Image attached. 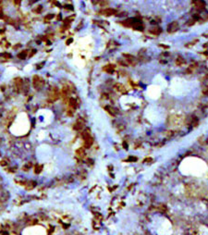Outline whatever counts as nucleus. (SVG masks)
I'll return each instance as SVG.
<instances>
[{
	"label": "nucleus",
	"mask_w": 208,
	"mask_h": 235,
	"mask_svg": "<svg viewBox=\"0 0 208 235\" xmlns=\"http://www.w3.org/2000/svg\"><path fill=\"white\" fill-rule=\"evenodd\" d=\"M73 113H74V109H68V111H67V115L69 117H71L73 115Z\"/></svg>",
	"instance_id": "26"
},
{
	"label": "nucleus",
	"mask_w": 208,
	"mask_h": 235,
	"mask_svg": "<svg viewBox=\"0 0 208 235\" xmlns=\"http://www.w3.org/2000/svg\"><path fill=\"white\" fill-rule=\"evenodd\" d=\"M115 88H116V90H118L119 92H122V93L126 92V91H125V88H124V86H123L122 84H120V83H117V84L115 85Z\"/></svg>",
	"instance_id": "16"
},
{
	"label": "nucleus",
	"mask_w": 208,
	"mask_h": 235,
	"mask_svg": "<svg viewBox=\"0 0 208 235\" xmlns=\"http://www.w3.org/2000/svg\"><path fill=\"white\" fill-rule=\"evenodd\" d=\"M65 8L69 9V10H73V6L72 5H65Z\"/></svg>",
	"instance_id": "27"
},
{
	"label": "nucleus",
	"mask_w": 208,
	"mask_h": 235,
	"mask_svg": "<svg viewBox=\"0 0 208 235\" xmlns=\"http://www.w3.org/2000/svg\"><path fill=\"white\" fill-rule=\"evenodd\" d=\"M19 47H21V44H17L16 45L13 46V48H14V49H18V48H19Z\"/></svg>",
	"instance_id": "31"
},
{
	"label": "nucleus",
	"mask_w": 208,
	"mask_h": 235,
	"mask_svg": "<svg viewBox=\"0 0 208 235\" xmlns=\"http://www.w3.org/2000/svg\"><path fill=\"white\" fill-rule=\"evenodd\" d=\"M193 4H196L197 8H200V9H204V3L203 1H195V2H193Z\"/></svg>",
	"instance_id": "14"
},
{
	"label": "nucleus",
	"mask_w": 208,
	"mask_h": 235,
	"mask_svg": "<svg viewBox=\"0 0 208 235\" xmlns=\"http://www.w3.org/2000/svg\"><path fill=\"white\" fill-rule=\"evenodd\" d=\"M27 55H28V51L24 50V51H21L19 54H18V58L19 59H25L27 58Z\"/></svg>",
	"instance_id": "11"
},
{
	"label": "nucleus",
	"mask_w": 208,
	"mask_h": 235,
	"mask_svg": "<svg viewBox=\"0 0 208 235\" xmlns=\"http://www.w3.org/2000/svg\"><path fill=\"white\" fill-rule=\"evenodd\" d=\"M8 164V161H7L6 159H3L0 161V166H2V167H6Z\"/></svg>",
	"instance_id": "25"
},
{
	"label": "nucleus",
	"mask_w": 208,
	"mask_h": 235,
	"mask_svg": "<svg viewBox=\"0 0 208 235\" xmlns=\"http://www.w3.org/2000/svg\"><path fill=\"white\" fill-rule=\"evenodd\" d=\"M69 106H70L73 109L76 108V106H77V101H76L75 98H69Z\"/></svg>",
	"instance_id": "17"
},
{
	"label": "nucleus",
	"mask_w": 208,
	"mask_h": 235,
	"mask_svg": "<svg viewBox=\"0 0 208 235\" xmlns=\"http://www.w3.org/2000/svg\"><path fill=\"white\" fill-rule=\"evenodd\" d=\"M43 169V166L42 165H36L34 167V173L35 174H39Z\"/></svg>",
	"instance_id": "15"
},
{
	"label": "nucleus",
	"mask_w": 208,
	"mask_h": 235,
	"mask_svg": "<svg viewBox=\"0 0 208 235\" xmlns=\"http://www.w3.org/2000/svg\"><path fill=\"white\" fill-rule=\"evenodd\" d=\"M72 42H73V39H72V38H69V39H68V40H67V42H66V44H68V45H69V44H71V43H72Z\"/></svg>",
	"instance_id": "29"
},
{
	"label": "nucleus",
	"mask_w": 208,
	"mask_h": 235,
	"mask_svg": "<svg viewBox=\"0 0 208 235\" xmlns=\"http://www.w3.org/2000/svg\"><path fill=\"white\" fill-rule=\"evenodd\" d=\"M35 186H36V181H33V180L27 181L26 184H25V188H26L27 190H32Z\"/></svg>",
	"instance_id": "6"
},
{
	"label": "nucleus",
	"mask_w": 208,
	"mask_h": 235,
	"mask_svg": "<svg viewBox=\"0 0 208 235\" xmlns=\"http://www.w3.org/2000/svg\"><path fill=\"white\" fill-rule=\"evenodd\" d=\"M117 11L115 9H113V8H106V9L103 10V14L105 15V16H111V15H113Z\"/></svg>",
	"instance_id": "9"
},
{
	"label": "nucleus",
	"mask_w": 208,
	"mask_h": 235,
	"mask_svg": "<svg viewBox=\"0 0 208 235\" xmlns=\"http://www.w3.org/2000/svg\"><path fill=\"white\" fill-rule=\"evenodd\" d=\"M31 166H32V165H31V163H27L25 166H23V167H22V169H23L24 171H28L31 168Z\"/></svg>",
	"instance_id": "20"
},
{
	"label": "nucleus",
	"mask_w": 208,
	"mask_h": 235,
	"mask_svg": "<svg viewBox=\"0 0 208 235\" xmlns=\"http://www.w3.org/2000/svg\"><path fill=\"white\" fill-rule=\"evenodd\" d=\"M160 46H162L164 48H168V46H166V45H164V44H160Z\"/></svg>",
	"instance_id": "36"
},
{
	"label": "nucleus",
	"mask_w": 208,
	"mask_h": 235,
	"mask_svg": "<svg viewBox=\"0 0 208 235\" xmlns=\"http://www.w3.org/2000/svg\"><path fill=\"white\" fill-rule=\"evenodd\" d=\"M176 63H177V65H182V64L185 63V60L182 59V58L178 57V59H177V60H176Z\"/></svg>",
	"instance_id": "21"
},
{
	"label": "nucleus",
	"mask_w": 208,
	"mask_h": 235,
	"mask_svg": "<svg viewBox=\"0 0 208 235\" xmlns=\"http://www.w3.org/2000/svg\"><path fill=\"white\" fill-rule=\"evenodd\" d=\"M123 56L126 58V59L128 60V62H129V63H131V64L132 63V61L134 60V57L133 56H131V55H129V54H124Z\"/></svg>",
	"instance_id": "18"
},
{
	"label": "nucleus",
	"mask_w": 208,
	"mask_h": 235,
	"mask_svg": "<svg viewBox=\"0 0 208 235\" xmlns=\"http://www.w3.org/2000/svg\"><path fill=\"white\" fill-rule=\"evenodd\" d=\"M151 32L154 33V34H159L160 32H162V30H161V28H159V27H156V28H154V30H152Z\"/></svg>",
	"instance_id": "19"
},
{
	"label": "nucleus",
	"mask_w": 208,
	"mask_h": 235,
	"mask_svg": "<svg viewBox=\"0 0 208 235\" xmlns=\"http://www.w3.org/2000/svg\"><path fill=\"white\" fill-rule=\"evenodd\" d=\"M0 56H2V57L5 58V59H10V58H11V55H10L9 53H3V54H1Z\"/></svg>",
	"instance_id": "24"
},
{
	"label": "nucleus",
	"mask_w": 208,
	"mask_h": 235,
	"mask_svg": "<svg viewBox=\"0 0 208 235\" xmlns=\"http://www.w3.org/2000/svg\"><path fill=\"white\" fill-rule=\"evenodd\" d=\"M44 64H45L44 62L40 63V64H39V66H37V67H36V69H37V70H40V69H42V68L44 67Z\"/></svg>",
	"instance_id": "28"
},
{
	"label": "nucleus",
	"mask_w": 208,
	"mask_h": 235,
	"mask_svg": "<svg viewBox=\"0 0 208 235\" xmlns=\"http://www.w3.org/2000/svg\"><path fill=\"white\" fill-rule=\"evenodd\" d=\"M59 92L57 88H54L52 90L51 94H50V98H51V101H56L59 98Z\"/></svg>",
	"instance_id": "4"
},
{
	"label": "nucleus",
	"mask_w": 208,
	"mask_h": 235,
	"mask_svg": "<svg viewBox=\"0 0 208 235\" xmlns=\"http://www.w3.org/2000/svg\"><path fill=\"white\" fill-rule=\"evenodd\" d=\"M82 127H83V123L81 122V121H77L76 123L74 124V126H73V129L76 130V131H80V130H81L82 129Z\"/></svg>",
	"instance_id": "10"
},
{
	"label": "nucleus",
	"mask_w": 208,
	"mask_h": 235,
	"mask_svg": "<svg viewBox=\"0 0 208 235\" xmlns=\"http://www.w3.org/2000/svg\"><path fill=\"white\" fill-rule=\"evenodd\" d=\"M3 32V31H0V33H2Z\"/></svg>",
	"instance_id": "38"
},
{
	"label": "nucleus",
	"mask_w": 208,
	"mask_h": 235,
	"mask_svg": "<svg viewBox=\"0 0 208 235\" xmlns=\"http://www.w3.org/2000/svg\"><path fill=\"white\" fill-rule=\"evenodd\" d=\"M14 83H15V87L17 89V92H20V90L22 89V86H23V80L19 77L16 78L14 80Z\"/></svg>",
	"instance_id": "2"
},
{
	"label": "nucleus",
	"mask_w": 208,
	"mask_h": 235,
	"mask_svg": "<svg viewBox=\"0 0 208 235\" xmlns=\"http://www.w3.org/2000/svg\"><path fill=\"white\" fill-rule=\"evenodd\" d=\"M32 83H33V86L34 88L36 89H40L44 84H45V81L38 75H34L32 77Z\"/></svg>",
	"instance_id": "1"
},
{
	"label": "nucleus",
	"mask_w": 208,
	"mask_h": 235,
	"mask_svg": "<svg viewBox=\"0 0 208 235\" xmlns=\"http://www.w3.org/2000/svg\"><path fill=\"white\" fill-rule=\"evenodd\" d=\"M0 89H1L2 91H5V85H2V86H1V88H0Z\"/></svg>",
	"instance_id": "37"
},
{
	"label": "nucleus",
	"mask_w": 208,
	"mask_h": 235,
	"mask_svg": "<svg viewBox=\"0 0 208 235\" xmlns=\"http://www.w3.org/2000/svg\"><path fill=\"white\" fill-rule=\"evenodd\" d=\"M104 108H105V110H106L111 116H115L116 113H117V111H116L112 106H104Z\"/></svg>",
	"instance_id": "8"
},
{
	"label": "nucleus",
	"mask_w": 208,
	"mask_h": 235,
	"mask_svg": "<svg viewBox=\"0 0 208 235\" xmlns=\"http://www.w3.org/2000/svg\"><path fill=\"white\" fill-rule=\"evenodd\" d=\"M13 3H14V5H16V6H18V7H19V6L20 5V3H21V2H20V1H19V0H17V1H14Z\"/></svg>",
	"instance_id": "32"
},
{
	"label": "nucleus",
	"mask_w": 208,
	"mask_h": 235,
	"mask_svg": "<svg viewBox=\"0 0 208 235\" xmlns=\"http://www.w3.org/2000/svg\"><path fill=\"white\" fill-rule=\"evenodd\" d=\"M114 69H115V66L112 65V64H109V65H106L105 67L103 68L104 71H106L107 73H113L114 72Z\"/></svg>",
	"instance_id": "5"
},
{
	"label": "nucleus",
	"mask_w": 208,
	"mask_h": 235,
	"mask_svg": "<svg viewBox=\"0 0 208 235\" xmlns=\"http://www.w3.org/2000/svg\"><path fill=\"white\" fill-rule=\"evenodd\" d=\"M76 154H77V156L78 157H84L85 156V152H84V148H79L77 151H76Z\"/></svg>",
	"instance_id": "12"
},
{
	"label": "nucleus",
	"mask_w": 208,
	"mask_h": 235,
	"mask_svg": "<svg viewBox=\"0 0 208 235\" xmlns=\"http://www.w3.org/2000/svg\"><path fill=\"white\" fill-rule=\"evenodd\" d=\"M55 17V15L54 14H48L46 15L45 17V20H52L53 18Z\"/></svg>",
	"instance_id": "23"
},
{
	"label": "nucleus",
	"mask_w": 208,
	"mask_h": 235,
	"mask_svg": "<svg viewBox=\"0 0 208 235\" xmlns=\"http://www.w3.org/2000/svg\"><path fill=\"white\" fill-rule=\"evenodd\" d=\"M35 53H36V50H35V49H32V51H31V53H30L29 57H30V58H31V57H32V56H33V55H34Z\"/></svg>",
	"instance_id": "30"
},
{
	"label": "nucleus",
	"mask_w": 208,
	"mask_h": 235,
	"mask_svg": "<svg viewBox=\"0 0 208 235\" xmlns=\"http://www.w3.org/2000/svg\"><path fill=\"white\" fill-rule=\"evenodd\" d=\"M193 18H194V19H196V20H199V19H200V16L196 14V15H194V16H193Z\"/></svg>",
	"instance_id": "33"
},
{
	"label": "nucleus",
	"mask_w": 208,
	"mask_h": 235,
	"mask_svg": "<svg viewBox=\"0 0 208 235\" xmlns=\"http://www.w3.org/2000/svg\"><path fill=\"white\" fill-rule=\"evenodd\" d=\"M132 27H133L135 30H138V31H143V30H144V26H143L142 23H140V22L135 23Z\"/></svg>",
	"instance_id": "13"
},
{
	"label": "nucleus",
	"mask_w": 208,
	"mask_h": 235,
	"mask_svg": "<svg viewBox=\"0 0 208 235\" xmlns=\"http://www.w3.org/2000/svg\"><path fill=\"white\" fill-rule=\"evenodd\" d=\"M4 18V14H3V12L0 10V19H3Z\"/></svg>",
	"instance_id": "34"
},
{
	"label": "nucleus",
	"mask_w": 208,
	"mask_h": 235,
	"mask_svg": "<svg viewBox=\"0 0 208 235\" xmlns=\"http://www.w3.org/2000/svg\"><path fill=\"white\" fill-rule=\"evenodd\" d=\"M193 24H194V21H190V22L188 23V25H189V26H191V25H193Z\"/></svg>",
	"instance_id": "35"
},
{
	"label": "nucleus",
	"mask_w": 208,
	"mask_h": 235,
	"mask_svg": "<svg viewBox=\"0 0 208 235\" xmlns=\"http://www.w3.org/2000/svg\"><path fill=\"white\" fill-rule=\"evenodd\" d=\"M92 143H93V139L90 136L89 138H87V139L84 140V147L85 148H90V147L92 146Z\"/></svg>",
	"instance_id": "7"
},
{
	"label": "nucleus",
	"mask_w": 208,
	"mask_h": 235,
	"mask_svg": "<svg viewBox=\"0 0 208 235\" xmlns=\"http://www.w3.org/2000/svg\"><path fill=\"white\" fill-rule=\"evenodd\" d=\"M178 29V23L177 21H173L170 24H168V26H167V31L170 32V33L171 32H175Z\"/></svg>",
	"instance_id": "3"
},
{
	"label": "nucleus",
	"mask_w": 208,
	"mask_h": 235,
	"mask_svg": "<svg viewBox=\"0 0 208 235\" xmlns=\"http://www.w3.org/2000/svg\"><path fill=\"white\" fill-rule=\"evenodd\" d=\"M0 142H1V141H0Z\"/></svg>",
	"instance_id": "39"
},
{
	"label": "nucleus",
	"mask_w": 208,
	"mask_h": 235,
	"mask_svg": "<svg viewBox=\"0 0 208 235\" xmlns=\"http://www.w3.org/2000/svg\"><path fill=\"white\" fill-rule=\"evenodd\" d=\"M43 11V7L40 5V6H38L35 9H34V12H36V13H41Z\"/></svg>",
	"instance_id": "22"
}]
</instances>
